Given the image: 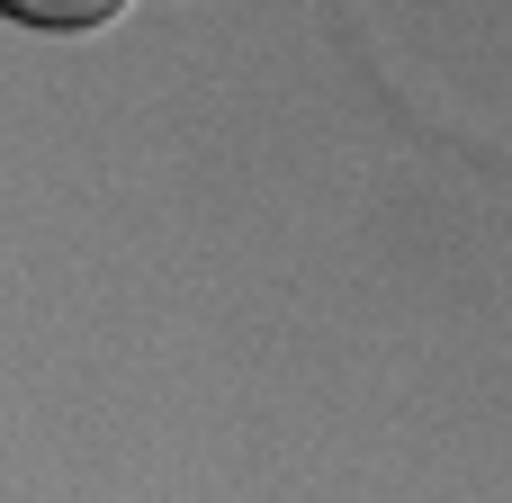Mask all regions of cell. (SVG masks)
Wrapping results in <instances>:
<instances>
[{"mask_svg": "<svg viewBox=\"0 0 512 503\" xmlns=\"http://www.w3.org/2000/svg\"><path fill=\"white\" fill-rule=\"evenodd\" d=\"M0 18H18V27H54V36H81V27L126 18V0H0Z\"/></svg>", "mask_w": 512, "mask_h": 503, "instance_id": "6da1fadb", "label": "cell"}]
</instances>
